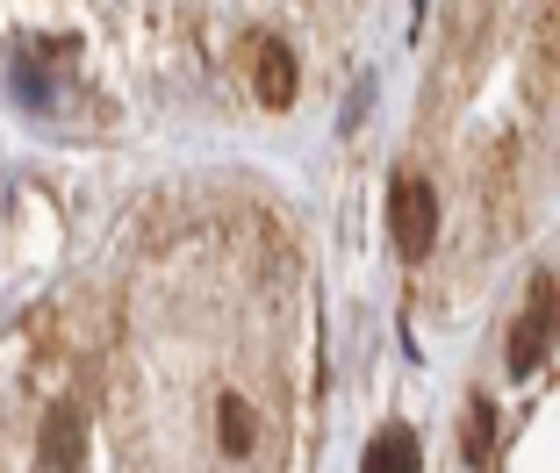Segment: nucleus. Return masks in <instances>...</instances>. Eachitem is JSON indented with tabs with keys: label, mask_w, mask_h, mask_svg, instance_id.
Listing matches in <instances>:
<instances>
[{
	"label": "nucleus",
	"mask_w": 560,
	"mask_h": 473,
	"mask_svg": "<svg viewBox=\"0 0 560 473\" xmlns=\"http://www.w3.org/2000/svg\"><path fill=\"white\" fill-rule=\"evenodd\" d=\"M360 473H417V430H381Z\"/></svg>",
	"instance_id": "0eeeda50"
},
{
	"label": "nucleus",
	"mask_w": 560,
	"mask_h": 473,
	"mask_svg": "<svg viewBox=\"0 0 560 473\" xmlns=\"http://www.w3.org/2000/svg\"><path fill=\"white\" fill-rule=\"evenodd\" d=\"M467 466L475 473H495V402L489 394H475V402H467Z\"/></svg>",
	"instance_id": "39448f33"
},
{
	"label": "nucleus",
	"mask_w": 560,
	"mask_h": 473,
	"mask_svg": "<svg viewBox=\"0 0 560 473\" xmlns=\"http://www.w3.org/2000/svg\"><path fill=\"white\" fill-rule=\"evenodd\" d=\"M553 330H560V280L539 273L532 294H525V316H517V330H511V374H532V366L553 352Z\"/></svg>",
	"instance_id": "f257e3e1"
},
{
	"label": "nucleus",
	"mask_w": 560,
	"mask_h": 473,
	"mask_svg": "<svg viewBox=\"0 0 560 473\" xmlns=\"http://www.w3.org/2000/svg\"><path fill=\"white\" fill-rule=\"evenodd\" d=\"M215 430H223V452H237V459L252 452V438H259V416H252L245 394H223V402H215Z\"/></svg>",
	"instance_id": "423d86ee"
},
{
	"label": "nucleus",
	"mask_w": 560,
	"mask_h": 473,
	"mask_svg": "<svg viewBox=\"0 0 560 473\" xmlns=\"http://www.w3.org/2000/svg\"><path fill=\"white\" fill-rule=\"evenodd\" d=\"M252 86H259V100L266 108H288L295 100V58H288V44L280 36H252Z\"/></svg>",
	"instance_id": "20e7f679"
},
{
	"label": "nucleus",
	"mask_w": 560,
	"mask_h": 473,
	"mask_svg": "<svg viewBox=\"0 0 560 473\" xmlns=\"http://www.w3.org/2000/svg\"><path fill=\"white\" fill-rule=\"evenodd\" d=\"M388 223H396V251H402V259H424V251L439 245V194H431L424 180H396V194H388Z\"/></svg>",
	"instance_id": "f03ea898"
},
{
	"label": "nucleus",
	"mask_w": 560,
	"mask_h": 473,
	"mask_svg": "<svg viewBox=\"0 0 560 473\" xmlns=\"http://www.w3.org/2000/svg\"><path fill=\"white\" fill-rule=\"evenodd\" d=\"M366 100H374V80H360V94H352V108L338 115V122H346V130H360V115H366Z\"/></svg>",
	"instance_id": "6e6552de"
},
{
	"label": "nucleus",
	"mask_w": 560,
	"mask_h": 473,
	"mask_svg": "<svg viewBox=\"0 0 560 473\" xmlns=\"http://www.w3.org/2000/svg\"><path fill=\"white\" fill-rule=\"evenodd\" d=\"M80 452H86V416H80V409H50L36 473H80Z\"/></svg>",
	"instance_id": "7ed1b4c3"
}]
</instances>
